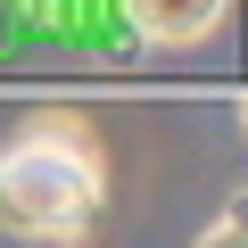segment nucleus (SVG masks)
Wrapping results in <instances>:
<instances>
[{
  "instance_id": "1",
  "label": "nucleus",
  "mask_w": 248,
  "mask_h": 248,
  "mask_svg": "<svg viewBox=\"0 0 248 248\" xmlns=\"http://www.w3.org/2000/svg\"><path fill=\"white\" fill-rule=\"evenodd\" d=\"M108 207V149L75 108L25 116L0 149V232L17 240H83Z\"/></svg>"
},
{
  "instance_id": "2",
  "label": "nucleus",
  "mask_w": 248,
  "mask_h": 248,
  "mask_svg": "<svg viewBox=\"0 0 248 248\" xmlns=\"http://www.w3.org/2000/svg\"><path fill=\"white\" fill-rule=\"evenodd\" d=\"M116 9H124V25H133L149 50H199V42L223 33L232 0H116Z\"/></svg>"
},
{
  "instance_id": "3",
  "label": "nucleus",
  "mask_w": 248,
  "mask_h": 248,
  "mask_svg": "<svg viewBox=\"0 0 248 248\" xmlns=\"http://www.w3.org/2000/svg\"><path fill=\"white\" fill-rule=\"evenodd\" d=\"M91 9H99V0H25V17H42V25H58V33H83Z\"/></svg>"
},
{
  "instance_id": "4",
  "label": "nucleus",
  "mask_w": 248,
  "mask_h": 248,
  "mask_svg": "<svg viewBox=\"0 0 248 248\" xmlns=\"http://www.w3.org/2000/svg\"><path fill=\"white\" fill-rule=\"evenodd\" d=\"M207 240H215V248H232V240L248 248V190H240V199H232V207H223V215L207 223Z\"/></svg>"
},
{
  "instance_id": "5",
  "label": "nucleus",
  "mask_w": 248,
  "mask_h": 248,
  "mask_svg": "<svg viewBox=\"0 0 248 248\" xmlns=\"http://www.w3.org/2000/svg\"><path fill=\"white\" fill-rule=\"evenodd\" d=\"M240 133H248V91H240Z\"/></svg>"
}]
</instances>
